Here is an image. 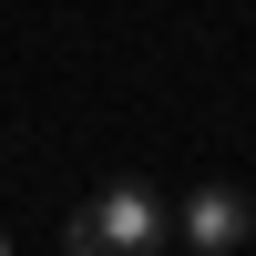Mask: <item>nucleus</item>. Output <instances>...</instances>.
<instances>
[{
	"label": "nucleus",
	"mask_w": 256,
	"mask_h": 256,
	"mask_svg": "<svg viewBox=\"0 0 256 256\" xmlns=\"http://www.w3.org/2000/svg\"><path fill=\"white\" fill-rule=\"evenodd\" d=\"M246 236H256L246 184H195V195L174 205V246H184V256H236Z\"/></svg>",
	"instance_id": "2"
},
{
	"label": "nucleus",
	"mask_w": 256,
	"mask_h": 256,
	"mask_svg": "<svg viewBox=\"0 0 256 256\" xmlns=\"http://www.w3.org/2000/svg\"><path fill=\"white\" fill-rule=\"evenodd\" d=\"M164 236H174V216H164V195L134 184V174L92 184V205H72V226H62L72 256H164Z\"/></svg>",
	"instance_id": "1"
}]
</instances>
